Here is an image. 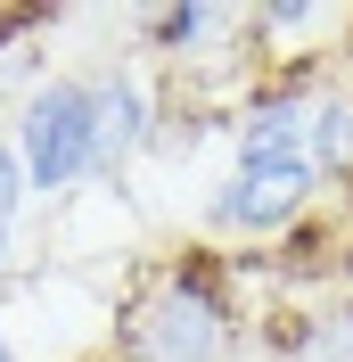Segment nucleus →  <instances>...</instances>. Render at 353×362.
I'll return each mask as SVG.
<instances>
[{
  "label": "nucleus",
  "instance_id": "1",
  "mask_svg": "<svg viewBox=\"0 0 353 362\" xmlns=\"http://www.w3.org/2000/svg\"><path fill=\"white\" fill-rule=\"evenodd\" d=\"M230 346H239V305L214 247H181L173 264H156L115 313L124 362H230Z\"/></svg>",
  "mask_w": 353,
  "mask_h": 362
},
{
  "label": "nucleus",
  "instance_id": "2",
  "mask_svg": "<svg viewBox=\"0 0 353 362\" xmlns=\"http://www.w3.org/2000/svg\"><path fill=\"white\" fill-rule=\"evenodd\" d=\"M25 157L33 198H74L83 181H99V107H90V74H42V83L17 99V124H8Z\"/></svg>",
  "mask_w": 353,
  "mask_h": 362
},
{
  "label": "nucleus",
  "instance_id": "3",
  "mask_svg": "<svg viewBox=\"0 0 353 362\" xmlns=\"http://www.w3.org/2000/svg\"><path fill=\"white\" fill-rule=\"evenodd\" d=\"M321 198V173L304 157H280V165H230V181H214L205 198V230L222 239H280L296 230Z\"/></svg>",
  "mask_w": 353,
  "mask_h": 362
},
{
  "label": "nucleus",
  "instance_id": "4",
  "mask_svg": "<svg viewBox=\"0 0 353 362\" xmlns=\"http://www.w3.org/2000/svg\"><path fill=\"white\" fill-rule=\"evenodd\" d=\"M90 107H99V181H124V165L156 140V99L132 66H99L90 74Z\"/></svg>",
  "mask_w": 353,
  "mask_h": 362
},
{
  "label": "nucleus",
  "instance_id": "5",
  "mask_svg": "<svg viewBox=\"0 0 353 362\" xmlns=\"http://www.w3.org/2000/svg\"><path fill=\"white\" fill-rule=\"evenodd\" d=\"M239 8H214V0H173V8H140L132 33L148 42V58H198L214 33H230Z\"/></svg>",
  "mask_w": 353,
  "mask_h": 362
},
{
  "label": "nucleus",
  "instance_id": "6",
  "mask_svg": "<svg viewBox=\"0 0 353 362\" xmlns=\"http://www.w3.org/2000/svg\"><path fill=\"white\" fill-rule=\"evenodd\" d=\"M304 165L321 181H345L353 173V90H321L304 115Z\"/></svg>",
  "mask_w": 353,
  "mask_h": 362
},
{
  "label": "nucleus",
  "instance_id": "7",
  "mask_svg": "<svg viewBox=\"0 0 353 362\" xmlns=\"http://www.w3.org/2000/svg\"><path fill=\"white\" fill-rule=\"evenodd\" d=\"M304 354L312 362H353V305H329V313L304 329Z\"/></svg>",
  "mask_w": 353,
  "mask_h": 362
},
{
  "label": "nucleus",
  "instance_id": "8",
  "mask_svg": "<svg viewBox=\"0 0 353 362\" xmlns=\"http://www.w3.org/2000/svg\"><path fill=\"white\" fill-rule=\"evenodd\" d=\"M25 198H33V181H25V157H17V140L0 132V230H17Z\"/></svg>",
  "mask_w": 353,
  "mask_h": 362
},
{
  "label": "nucleus",
  "instance_id": "9",
  "mask_svg": "<svg viewBox=\"0 0 353 362\" xmlns=\"http://www.w3.org/2000/svg\"><path fill=\"white\" fill-rule=\"evenodd\" d=\"M8 255L17 247H8V230H0V305H8Z\"/></svg>",
  "mask_w": 353,
  "mask_h": 362
},
{
  "label": "nucleus",
  "instance_id": "10",
  "mask_svg": "<svg viewBox=\"0 0 353 362\" xmlns=\"http://www.w3.org/2000/svg\"><path fill=\"white\" fill-rule=\"evenodd\" d=\"M0 362H17V346H8V338H0Z\"/></svg>",
  "mask_w": 353,
  "mask_h": 362
}]
</instances>
